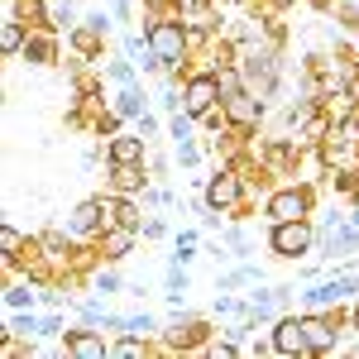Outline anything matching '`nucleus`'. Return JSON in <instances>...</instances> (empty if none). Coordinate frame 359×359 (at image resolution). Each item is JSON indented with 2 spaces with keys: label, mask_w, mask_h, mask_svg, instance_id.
Returning <instances> with one entry per match:
<instances>
[{
  "label": "nucleus",
  "mask_w": 359,
  "mask_h": 359,
  "mask_svg": "<svg viewBox=\"0 0 359 359\" xmlns=\"http://www.w3.org/2000/svg\"><path fill=\"white\" fill-rule=\"evenodd\" d=\"M269 245H273L278 259H297V254H306L316 245V230H311V221H273Z\"/></svg>",
  "instance_id": "f257e3e1"
},
{
  "label": "nucleus",
  "mask_w": 359,
  "mask_h": 359,
  "mask_svg": "<svg viewBox=\"0 0 359 359\" xmlns=\"http://www.w3.org/2000/svg\"><path fill=\"white\" fill-rule=\"evenodd\" d=\"M306 211H311V196L302 187H283L269 196V221H306Z\"/></svg>",
  "instance_id": "f03ea898"
},
{
  "label": "nucleus",
  "mask_w": 359,
  "mask_h": 359,
  "mask_svg": "<svg viewBox=\"0 0 359 359\" xmlns=\"http://www.w3.org/2000/svg\"><path fill=\"white\" fill-rule=\"evenodd\" d=\"M216 101H221V82H216V72L192 77V82H187V91H182V106H187V115H206Z\"/></svg>",
  "instance_id": "7ed1b4c3"
},
{
  "label": "nucleus",
  "mask_w": 359,
  "mask_h": 359,
  "mask_svg": "<svg viewBox=\"0 0 359 359\" xmlns=\"http://www.w3.org/2000/svg\"><path fill=\"white\" fill-rule=\"evenodd\" d=\"M350 297H359V278L340 273L331 283H321V287H311L306 292V306H331V302H350Z\"/></svg>",
  "instance_id": "20e7f679"
},
{
  "label": "nucleus",
  "mask_w": 359,
  "mask_h": 359,
  "mask_svg": "<svg viewBox=\"0 0 359 359\" xmlns=\"http://www.w3.org/2000/svg\"><path fill=\"white\" fill-rule=\"evenodd\" d=\"M269 350H273V355H311V350H306L302 321H297V316L278 321V326H273V340H269Z\"/></svg>",
  "instance_id": "39448f33"
},
{
  "label": "nucleus",
  "mask_w": 359,
  "mask_h": 359,
  "mask_svg": "<svg viewBox=\"0 0 359 359\" xmlns=\"http://www.w3.org/2000/svg\"><path fill=\"white\" fill-rule=\"evenodd\" d=\"M149 43H154L158 62H177L182 48H187V34H182L177 25H154V29H149Z\"/></svg>",
  "instance_id": "423d86ee"
},
{
  "label": "nucleus",
  "mask_w": 359,
  "mask_h": 359,
  "mask_svg": "<svg viewBox=\"0 0 359 359\" xmlns=\"http://www.w3.org/2000/svg\"><path fill=\"white\" fill-rule=\"evenodd\" d=\"M259 115H264V106H259L254 96H245V91L225 96V120H230V125H240V130H254V125H259Z\"/></svg>",
  "instance_id": "0eeeda50"
},
{
  "label": "nucleus",
  "mask_w": 359,
  "mask_h": 359,
  "mask_svg": "<svg viewBox=\"0 0 359 359\" xmlns=\"http://www.w3.org/2000/svg\"><path fill=\"white\" fill-rule=\"evenodd\" d=\"M302 331H306V350L311 355H335V326L326 316H302Z\"/></svg>",
  "instance_id": "6e6552de"
},
{
  "label": "nucleus",
  "mask_w": 359,
  "mask_h": 359,
  "mask_svg": "<svg viewBox=\"0 0 359 359\" xmlns=\"http://www.w3.org/2000/svg\"><path fill=\"white\" fill-rule=\"evenodd\" d=\"M101 225H111V206H106V201H82V206L72 211V235H91V230H101Z\"/></svg>",
  "instance_id": "1a4fd4ad"
},
{
  "label": "nucleus",
  "mask_w": 359,
  "mask_h": 359,
  "mask_svg": "<svg viewBox=\"0 0 359 359\" xmlns=\"http://www.w3.org/2000/svg\"><path fill=\"white\" fill-rule=\"evenodd\" d=\"M235 196H240V177H230V172H221V177L206 182V206H211V211L235 206Z\"/></svg>",
  "instance_id": "9d476101"
},
{
  "label": "nucleus",
  "mask_w": 359,
  "mask_h": 359,
  "mask_svg": "<svg viewBox=\"0 0 359 359\" xmlns=\"http://www.w3.org/2000/svg\"><path fill=\"white\" fill-rule=\"evenodd\" d=\"M111 163H144V139H135V135L111 139Z\"/></svg>",
  "instance_id": "9b49d317"
},
{
  "label": "nucleus",
  "mask_w": 359,
  "mask_h": 359,
  "mask_svg": "<svg viewBox=\"0 0 359 359\" xmlns=\"http://www.w3.org/2000/svg\"><path fill=\"white\" fill-rule=\"evenodd\" d=\"M67 355L96 359V355H106V340H101V335H72V340H67Z\"/></svg>",
  "instance_id": "f8f14e48"
},
{
  "label": "nucleus",
  "mask_w": 359,
  "mask_h": 359,
  "mask_svg": "<svg viewBox=\"0 0 359 359\" xmlns=\"http://www.w3.org/2000/svg\"><path fill=\"white\" fill-rule=\"evenodd\" d=\"M115 187H120V192H139V187H144L139 163H115Z\"/></svg>",
  "instance_id": "ddd939ff"
},
{
  "label": "nucleus",
  "mask_w": 359,
  "mask_h": 359,
  "mask_svg": "<svg viewBox=\"0 0 359 359\" xmlns=\"http://www.w3.org/2000/svg\"><path fill=\"white\" fill-rule=\"evenodd\" d=\"M25 48V29H20V20H5L0 25V53H20Z\"/></svg>",
  "instance_id": "4468645a"
},
{
  "label": "nucleus",
  "mask_w": 359,
  "mask_h": 359,
  "mask_svg": "<svg viewBox=\"0 0 359 359\" xmlns=\"http://www.w3.org/2000/svg\"><path fill=\"white\" fill-rule=\"evenodd\" d=\"M130 245H135V230H130V225H115L111 235H106V249H111V259L130 254Z\"/></svg>",
  "instance_id": "2eb2a0df"
},
{
  "label": "nucleus",
  "mask_w": 359,
  "mask_h": 359,
  "mask_svg": "<svg viewBox=\"0 0 359 359\" xmlns=\"http://www.w3.org/2000/svg\"><path fill=\"white\" fill-rule=\"evenodd\" d=\"M139 111H144V96H139L135 86H125L120 101H115V115H139Z\"/></svg>",
  "instance_id": "dca6fc26"
},
{
  "label": "nucleus",
  "mask_w": 359,
  "mask_h": 359,
  "mask_svg": "<svg viewBox=\"0 0 359 359\" xmlns=\"http://www.w3.org/2000/svg\"><path fill=\"white\" fill-rule=\"evenodd\" d=\"M111 221H115V225H130V230H139V211L130 206V201H120V206H111Z\"/></svg>",
  "instance_id": "f3484780"
},
{
  "label": "nucleus",
  "mask_w": 359,
  "mask_h": 359,
  "mask_svg": "<svg viewBox=\"0 0 359 359\" xmlns=\"http://www.w3.org/2000/svg\"><path fill=\"white\" fill-rule=\"evenodd\" d=\"M25 57H34V62H48V57H53V43H48V39H29V43H25Z\"/></svg>",
  "instance_id": "a211bd4d"
},
{
  "label": "nucleus",
  "mask_w": 359,
  "mask_h": 359,
  "mask_svg": "<svg viewBox=\"0 0 359 359\" xmlns=\"http://www.w3.org/2000/svg\"><path fill=\"white\" fill-rule=\"evenodd\" d=\"M120 331L139 340V335H149V331H154V316H130V321H120Z\"/></svg>",
  "instance_id": "6ab92c4d"
},
{
  "label": "nucleus",
  "mask_w": 359,
  "mask_h": 359,
  "mask_svg": "<svg viewBox=\"0 0 359 359\" xmlns=\"http://www.w3.org/2000/svg\"><path fill=\"white\" fill-rule=\"evenodd\" d=\"M10 331H15V335H43V321H34V316H15Z\"/></svg>",
  "instance_id": "aec40b11"
},
{
  "label": "nucleus",
  "mask_w": 359,
  "mask_h": 359,
  "mask_svg": "<svg viewBox=\"0 0 359 359\" xmlns=\"http://www.w3.org/2000/svg\"><path fill=\"white\" fill-rule=\"evenodd\" d=\"M20 245H25V235H20L15 225H5V230H0V249H5V254H15Z\"/></svg>",
  "instance_id": "412c9836"
},
{
  "label": "nucleus",
  "mask_w": 359,
  "mask_h": 359,
  "mask_svg": "<svg viewBox=\"0 0 359 359\" xmlns=\"http://www.w3.org/2000/svg\"><path fill=\"white\" fill-rule=\"evenodd\" d=\"M111 77L120 86H135V67H130V62H111Z\"/></svg>",
  "instance_id": "4be33fe9"
},
{
  "label": "nucleus",
  "mask_w": 359,
  "mask_h": 359,
  "mask_svg": "<svg viewBox=\"0 0 359 359\" xmlns=\"http://www.w3.org/2000/svg\"><path fill=\"white\" fill-rule=\"evenodd\" d=\"M216 82H221V96H235L240 91V77L235 72H216Z\"/></svg>",
  "instance_id": "5701e85b"
},
{
  "label": "nucleus",
  "mask_w": 359,
  "mask_h": 359,
  "mask_svg": "<svg viewBox=\"0 0 359 359\" xmlns=\"http://www.w3.org/2000/svg\"><path fill=\"white\" fill-rule=\"evenodd\" d=\"M5 302H10V306H29V302H34V292H29V287H10Z\"/></svg>",
  "instance_id": "b1692460"
},
{
  "label": "nucleus",
  "mask_w": 359,
  "mask_h": 359,
  "mask_svg": "<svg viewBox=\"0 0 359 359\" xmlns=\"http://www.w3.org/2000/svg\"><path fill=\"white\" fill-rule=\"evenodd\" d=\"M355 316H359V306H355Z\"/></svg>",
  "instance_id": "393cba45"
}]
</instances>
